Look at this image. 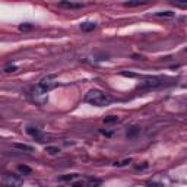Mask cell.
Instances as JSON below:
<instances>
[{
  "label": "cell",
  "mask_w": 187,
  "mask_h": 187,
  "mask_svg": "<svg viewBox=\"0 0 187 187\" xmlns=\"http://www.w3.org/2000/svg\"><path fill=\"white\" fill-rule=\"evenodd\" d=\"M25 130H26V133H28L29 136H32L34 139H37L38 142H44V140H45V136L41 135V130L37 126H26Z\"/></svg>",
  "instance_id": "obj_6"
},
{
  "label": "cell",
  "mask_w": 187,
  "mask_h": 187,
  "mask_svg": "<svg viewBox=\"0 0 187 187\" xmlns=\"http://www.w3.org/2000/svg\"><path fill=\"white\" fill-rule=\"evenodd\" d=\"M101 186V180L99 179H91L86 183V187H99Z\"/></svg>",
  "instance_id": "obj_14"
},
{
  "label": "cell",
  "mask_w": 187,
  "mask_h": 187,
  "mask_svg": "<svg viewBox=\"0 0 187 187\" xmlns=\"http://www.w3.org/2000/svg\"><path fill=\"white\" fill-rule=\"evenodd\" d=\"M13 146L19 149V151H24V152H32L34 151V148L31 145H26V143H15Z\"/></svg>",
  "instance_id": "obj_11"
},
{
  "label": "cell",
  "mask_w": 187,
  "mask_h": 187,
  "mask_svg": "<svg viewBox=\"0 0 187 187\" xmlns=\"http://www.w3.org/2000/svg\"><path fill=\"white\" fill-rule=\"evenodd\" d=\"M18 170L21 171L22 174H31V172H32V170H31L28 165H19V167H18Z\"/></svg>",
  "instance_id": "obj_17"
},
{
  "label": "cell",
  "mask_w": 187,
  "mask_h": 187,
  "mask_svg": "<svg viewBox=\"0 0 187 187\" xmlns=\"http://www.w3.org/2000/svg\"><path fill=\"white\" fill-rule=\"evenodd\" d=\"M161 85H162V82H161L159 78H156V76H146V78H143L140 81L138 88H142V89H145V88H158Z\"/></svg>",
  "instance_id": "obj_4"
},
{
  "label": "cell",
  "mask_w": 187,
  "mask_h": 187,
  "mask_svg": "<svg viewBox=\"0 0 187 187\" xmlns=\"http://www.w3.org/2000/svg\"><path fill=\"white\" fill-rule=\"evenodd\" d=\"M31 97H32V101L37 105H45L47 101H48V94L44 89H41L40 86H35V88H34Z\"/></svg>",
  "instance_id": "obj_2"
},
{
  "label": "cell",
  "mask_w": 187,
  "mask_h": 187,
  "mask_svg": "<svg viewBox=\"0 0 187 187\" xmlns=\"http://www.w3.org/2000/svg\"><path fill=\"white\" fill-rule=\"evenodd\" d=\"M60 6L66 9H82L85 5L83 3H75V2H60Z\"/></svg>",
  "instance_id": "obj_7"
},
{
  "label": "cell",
  "mask_w": 187,
  "mask_h": 187,
  "mask_svg": "<svg viewBox=\"0 0 187 187\" xmlns=\"http://www.w3.org/2000/svg\"><path fill=\"white\" fill-rule=\"evenodd\" d=\"M139 133H140V127H139V126H133V127H130V129L127 130L126 136H127L129 139H132V138H136Z\"/></svg>",
  "instance_id": "obj_8"
},
{
  "label": "cell",
  "mask_w": 187,
  "mask_h": 187,
  "mask_svg": "<svg viewBox=\"0 0 187 187\" xmlns=\"http://www.w3.org/2000/svg\"><path fill=\"white\" fill-rule=\"evenodd\" d=\"M146 0H135V2H126L124 6L127 8H135V6H142V5H146Z\"/></svg>",
  "instance_id": "obj_12"
},
{
  "label": "cell",
  "mask_w": 187,
  "mask_h": 187,
  "mask_svg": "<svg viewBox=\"0 0 187 187\" xmlns=\"http://www.w3.org/2000/svg\"><path fill=\"white\" fill-rule=\"evenodd\" d=\"M0 119H2V117H0Z\"/></svg>",
  "instance_id": "obj_23"
},
{
  "label": "cell",
  "mask_w": 187,
  "mask_h": 187,
  "mask_svg": "<svg viewBox=\"0 0 187 187\" xmlns=\"http://www.w3.org/2000/svg\"><path fill=\"white\" fill-rule=\"evenodd\" d=\"M78 175H79V174H65V175H60L58 180H60V181H72V180H75Z\"/></svg>",
  "instance_id": "obj_13"
},
{
  "label": "cell",
  "mask_w": 187,
  "mask_h": 187,
  "mask_svg": "<svg viewBox=\"0 0 187 187\" xmlns=\"http://www.w3.org/2000/svg\"><path fill=\"white\" fill-rule=\"evenodd\" d=\"M3 183L9 187H21L22 183H24V180L21 177H18V175H13V174H6L3 177Z\"/></svg>",
  "instance_id": "obj_5"
},
{
  "label": "cell",
  "mask_w": 187,
  "mask_h": 187,
  "mask_svg": "<svg viewBox=\"0 0 187 187\" xmlns=\"http://www.w3.org/2000/svg\"><path fill=\"white\" fill-rule=\"evenodd\" d=\"M85 102H88V104L95 107H105L113 102V97L99 89H91L85 95Z\"/></svg>",
  "instance_id": "obj_1"
},
{
  "label": "cell",
  "mask_w": 187,
  "mask_h": 187,
  "mask_svg": "<svg viewBox=\"0 0 187 187\" xmlns=\"http://www.w3.org/2000/svg\"><path fill=\"white\" fill-rule=\"evenodd\" d=\"M57 85H58V82H57L56 75H47V76H44L40 81V83H38V86H40L41 89H44L45 92L54 89Z\"/></svg>",
  "instance_id": "obj_3"
},
{
  "label": "cell",
  "mask_w": 187,
  "mask_h": 187,
  "mask_svg": "<svg viewBox=\"0 0 187 187\" xmlns=\"http://www.w3.org/2000/svg\"><path fill=\"white\" fill-rule=\"evenodd\" d=\"M72 186L73 187H83V181H76V183H73Z\"/></svg>",
  "instance_id": "obj_22"
},
{
  "label": "cell",
  "mask_w": 187,
  "mask_h": 187,
  "mask_svg": "<svg viewBox=\"0 0 187 187\" xmlns=\"http://www.w3.org/2000/svg\"><path fill=\"white\" fill-rule=\"evenodd\" d=\"M132 162V158H126V159H123V161H117V162H114L115 167H124V165H127V164Z\"/></svg>",
  "instance_id": "obj_18"
},
{
  "label": "cell",
  "mask_w": 187,
  "mask_h": 187,
  "mask_svg": "<svg viewBox=\"0 0 187 187\" xmlns=\"http://www.w3.org/2000/svg\"><path fill=\"white\" fill-rule=\"evenodd\" d=\"M95 28H97V24H95V22H83V24H81V29L85 31V32L94 31Z\"/></svg>",
  "instance_id": "obj_9"
},
{
  "label": "cell",
  "mask_w": 187,
  "mask_h": 187,
  "mask_svg": "<svg viewBox=\"0 0 187 187\" xmlns=\"http://www.w3.org/2000/svg\"><path fill=\"white\" fill-rule=\"evenodd\" d=\"M18 67L16 66H8V67H5V72L6 73H12V72H16Z\"/></svg>",
  "instance_id": "obj_20"
},
{
  "label": "cell",
  "mask_w": 187,
  "mask_h": 187,
  "mask_svg": "<svg viewBox=\"0 0 187 187\" xmlns=\"http://www.w3.org/2000/svg\"><path fill=\"white\" fill-rule=\"evenodd\" d=\"M175 15L172 10H161V12H155L154 16H158V18H172Z\"/></svg>",
  "instance_id": "obj_10"
},
{
  "label": "cell",
  "mask_w": 187,
  "mask_h": 187,
  "mask_svg": "<svg viewBox=\"0 0 187 187\" xmlns=\"http://www.w3.org/2000/svg\"><path fill=\"white\" fill-rule=\"evenodd\" d=\"M148 186H149V187H164L161 183H149Z\"/></svg>",
  "instance_id": "obj_21"
},
{
  "label": "cell",
  "mask_w": 187,
  "mask_h": 187,
  "mask_svg": "<svg viewBox=\"0 0 187 187\" xmlns=\"http://www.w3.org/2000/svg\"><path fill=\"white\" fill-rule=\"evenodd\" d=\"M19 29H21V31H29V29H32V25L31 24H22V25H19Z\"/></svg>",
  "instance_id": "obj_19"
},
{
  "label": "cell",
  "mask_w": 187,
  "mask_h": 187,
  "mask_svg": "<svg viewBox=\"0 0 187 187\" xmlns=\"http://www.w3.org/2000/svg\"><path fill=\"white\" fill-rule=\"evenodd\" d=\"M115 122H119V117L117 115H107L105 119H104L105 124H111V123H115Z\"/></svg>",
  "instance_id": "obj_16"
},
{
  "label": "cell",
  "mask_w": 187,
  "mask_h": 187,
  "mask_svg": "<svg viewBox=\"0 0 187 187\" xmlns=\"http://www.w3.org/2000/svg\"><path fill=\"white\" fill-rule=\"evenodd\" d=\"M45 152L50 154V155H57L58 152H60V149H58L57 146H47L45 148Z\"/></svg>",
  "instance_id": "obj_15"
}]
</instances>
